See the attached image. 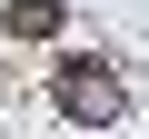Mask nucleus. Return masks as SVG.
Segmentation results:
<instances>
[{
    "label": "nucleus",
    "instance_id": "nucleus-1",
    "mask_svg": "<svg viewBox=\"0 0 149 139\" xmlns=\"http://www.w3.org/2000/svg\"><path fill=\"white\" fill-rule=\"evenodd\" d=\"M50 109L70 119V129H119L129 119V80L109 60H60L50 70Z\"/></svg>",
    "mask_w": 149,
    "mask_h": 139
},
{
    "label": "nucleus",
    "instance_id": "nucleus-2",
    "mask_svg": "<svg viewBox=\"0 0 149 139\" xmlns=\"http://www.w3.org/2000/svg\"><path fill=\"white\" fill-rule=\"evenodd\" d=\"M0 30H10V40H60V0H10Z\"/></svg>",
    "mask_w": 149,
    "mask_h": 139
}]
</instances>
